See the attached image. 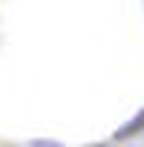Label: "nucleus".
<instances>
[{"label": "nucleus", "instance_id": "1", "mask_svg": "<svg viewBox=\"0 0 144 147\" xmlns=\"http://www.w3.org/2000/svg\"><path fill=\"white\" fill-rule=\"evenodd\" d=\"M141 127H144V108L138 111V118H134V121H128L124 127H118V134H115V137H131V134H138Z\"/></svg>", "mask_w": 144, "mask_h": 147}]
</instances>
